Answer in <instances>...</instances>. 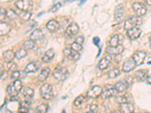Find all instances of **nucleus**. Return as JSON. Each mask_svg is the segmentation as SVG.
Segmentation results:
<instances>
[{"label": "nucleus", "mask_w": 151, "mask_h": 113, "mask_svg": "<svg viewBox=\"0 0 151 113\" xmlns=\"http://www.w3.org/2000/svg\"><path fill=\"white\" fill-rule=\"evenodd\" d=\"M29 106H30L29 101H27V100L23 101L21 103L20 107H19V112H27L29 111Z\"/></svg>", "instance_id": "nucleus-29"}, {"label": "nucleus", "mask_w": 151, "mask_h": 113, "mask_svg": "<svg viewBox=\"0 0 151 113\" xmlns=\"http://www.w3.org/2000/svg\"><path fill=\"white\" fill-rule=\"evenodd\" d=\"M141 29L137 27H133L127 30V35L129 38L132 40H136L141 36Z\"/></svg>", "instance_id": "nucleus-14"}, {"label": "nucleus", "mask_w": 151, "mask_h": 113, "mask_svg": "<svg viewBox=\"0 0 151 113\" xmlns=\"http://www.w3.org/2000/svg\"><path fill=\"white\" fill-rule=\"evenodd\" d=\"M60 6H61V4H60V3H57V4H55V5L53 6V7H52V9H51V10H50V11H51V12H55V11H58L59 9H60Z\"/></svg>", "instance_id": "nucleus-44"}, {"label": "nucleus", "mask_w": 151, "mask_h": 113, "mask_svg": "<svg viewBox=\"0 0 151 113\" xmlns=\"http://www.w3.org/2000/svg\"><path fill=\"white\" fill-rule=\"evenodd\" d=\"M6 17L9 19V20H15L17 18V14L14 11H13L12 9H7L6 10Z\"/></svg>", "instance_id": "nucleus-34"}, {"label": "nucleus", "mask_w": 151, "mask_h": 113, "mask_svg": "<svg viewBox=\"0 0 151 113\" xmlns=\"http://www.w3.org/2000/svg\"><path fill=\"white\" fill-rule=\"evenodd\" d=\"M119 108H120V111L122 112L132 113L134 112V106H133V105H132V103H121Z\"/></svg>", "instance_id": "nucleus-19"}, {"label": "nucleus", "mask_w": 151, "mask_h": 113, "mask_svg": "<svg viewBox=\"0 0 151 113\" xmlns=\"http://www.w3.org/2000/svg\"><path fill=\"white\" fill-rule=\"evenodd\" d=\"M118 93L119 92L116 91L114 86L111 85V84H106L104 87V88H102L101 97L103 99H108V98L116 96Z\"/></svg>", "instance_id": "nucleus-4"}, {"label": "nucleus", "mask_w": 151, "mask_h": 113, "mask_svg": "<svg viewBox=\"0 0 151 113\" xmlns=\"http://www.w3.org/2000/svg\"><path fill=\"white\" fill-rule=\"evenodd\" d=\"M33 95H34V91L30 87H25L23 91V96L25 98V100L30 101L33 99Z\"/></svg>", "instance_id": "nucleus-24"}, {"label": "nucleus", "mask_w": 151, "mask_h": 113, "mask_svg": "<svg viewBox=\"0 0 151 113\" xmlns=\"http://www.w3.org/2000/svg\"><path fill=\"white\" fill-rule=\"evenodd\" d=\"M12 29V26L9 23L0 22V36H4L9 34Z\"/></svg>", "instance_id": "nucleus-16"}, {"label": "nucleus", "mask_w": 151, "mask_h": 113, "mask_svg": "<svg viewBox=\"0 0 151 113\" xmlns=\"http://www.w3.org/2000/svg\"><path fill=\"white\" fill-rule=\"evenodd\" d=\"M8 69H9V70L10 71H15L17 70V65H16V64H14V63H13V62H9L8 63Z\"/></svg>", "instance_id": "nucleus-41"}, {"label": "nucleus", "mask_w": 151, "mask_h": 113, "mask_svg": "<svg viewBox=\"0 0 151 113\" xmlns=\"http://www.w3.org/2000/svg\"><path fill=\"white\" fill-rule=\"evenodd\" d=\"M124 15V9L123 6L122 5H118L115 9V12H114V17L115 20L117 21H120L122 18H123Z\"/></svg>", "instance_id": "nucleus-20"}, {"label": "nucleus", "mask_w": 151, "mask_h": 113, "mask_svg": "<svg viewBox=\"0 0 151 113\" xmlns=\"http://www.w3.org/2000/svg\"><path fill=\"white\" fill-rule=\"evenodd\" d=\"M100 41V39L98 37H95L94 38V39H93V42H94V44H95V45H98V43Z\"/></svg>", "instance_id": "nucleus-49"}, {"label": "nucleus", "mask_w": 151, "mask_h": 113, "mask_svg": "<svg viewBox=\"0 0 151 113\" xmlns=\"http://www.w3.org/2000/svg\"><path fill=\"white\" fill-rule=\"evenodd\" d=\"M27 55V51L26 49L24 48H21V49L17 50L15 53V57L17 59V60H21V59H23L24 57Z\"/></svg>", "instance_id": "nucleus-31"}, {"label": "nucleus", "mask_w": 151, "mask_h": 113, "mask_svg": "<svg viewBox=\"0 0 151 113\" xmlns=\"http://www.w3.org/2000/svg\"><path fill=\"white\" fill-rule=\"evenodd\" d=\"M2 64H0V72L2 71Z\"/></svg>", "instance_id": "nucleus-51"}, {"label": "nucleus", "mask_w": 151, "mask_h": 113, "mask_svg": "<svg viewBox=\"0 0 151 113\" xmlns=\"http://www.w3.org/2000/svg\"><path fill=\"white\" fill-rule=\"evenodd\" d=\"M7 93L11 97H16L19 94L17 90L15 89V87H14L13 84H10L7 87Z\"/></svg>", "instance_id": "nucleus-33"}, {"label": "nucleus", "mask_w": 151, "mask_h": 113, "mask_svg": "<svg viewBox=\"0 0 151 113\" xmlns=\"http://www.w3.org/2000/svg\"><path fill=\"white\" fill-rule=\"evenodd\" d=\"M136 66L137 65H136L134 60L132 58H129V60H127L124 63L123 66H122V70L125 72H129L134 69Z\"/></svg>", "instance_id": "nucleus-15"}, {"label": "nucleus", "mask_w": 151, "mask_h": 113, "mask_svg": "<svg viewBox=\"0 0 151 113\" xmlns=\"http://www.w3.org/2000/svg\"><path fill=\"white\" fill-rule=\"evenodd\" d=\"M48 105L45 104V103H42L41 105L38 106L37 109H36V111L38 112H46L48 111Z\"/></svg>", "instance_id": "nucleus-39"}, {"label": "nucleus", "mask_w": 151, "mask_h": 113, "mask_svg": "<svg viewBox=\"0 0 151 113\" xmlns=\"http://www.w3.org/2000/svg\"><path fill=\"white\" fill-rule=\"evenodd\" d=\"M63 53L64 56H67L70 60H78L80 57V54L79 53V51H76L72 48H65L63 50Z\"/></svg>", "instance_id": "nucleus-7"}, {"label": "nucleus", "mask_w": 151, "mask_h": 113, "mask_svg": "<svg viewBox=\"0 0 151 113\" xmlns=\"http://www.w3.org/2000/svg\"><path fill=\"white\" fill-rule=\"evenodd\" d=\"M76 41L79 43V44H81V45H83V42H84V38H83V36H79V37L76 39Z\"/></svg>", "instance_id": "nucleus-46"}, {"label": "nucleus", "mask_w": 151, "mask_h": 113, "mask_svg": "<svg viewBox=\"0 0 151 113\" xmlns=\"http://www.w3.org/2000/svg\"><path fill=\"white\" fill-rule=\"evenodd\" d=\"M144 1H145V2H146L147 5H150L151 6V0H144Z\"/></svg>", "instance_id": "nucleus-50"}, {"label": "nucleus", "mask_w": 151, "mask_h": 113, "mask_svg": "<svg viewBox=\"0 0 151 113\" xmlns=\"http://www.w3.org/2000/svg\"><path fill=\"white\" fill-rule=\"evenodd\" d=\"M114 87L119 93L125 92L128 88V86L126 85V84L125 82H118Z\"/></svg>", "instance_id": "nucleus-28"}, {"label": "nucleus", "mask_w": 151, "mask_h": 113, "mask_svg": "<svg viewBox=\"0 0 151 113\" xmlns=\"http://www.w3.org/2000/svg\"><path fill=\"white\" fill-rule=\"evenodd\" d=\"M70 73L65 67H58L56 68L53 72V77L58 81H64L67 79Z\"/></svg>", "instance_id": "nucleus-3"}, {"label": "nucleus", "mask_w": 151, "mask_h": 113, "mask_svg": "<svg viewBox=\"0 0 151 113\" xmlns=\"http://www.w3.org/2000/svg\"><path fill=\"white\" fill-rule=\"evenodd\" d=\"M15 7L21 11H29L33 9V2L32 0H17L14 3Z\"/></svg>", "instance_id": "nucleus-5"}, {"label": "nucleus", "mask_w": 151, "mask_h": 113, "mask_svg": "<svg viewBox=\"0 0 151 113\" xmlns=\"http://www.w3.org/2000/svg\"><path fill=\"white\" fill-rule=\"evenodd\" d=\"M26 75V72H22V71H13V72L12 73L11 75V79H13V80H17V79H21L25 77Z\"/></svg>", "instance_id": "nucleus-27"}, {"label": "nucleus", "mask_w": 151, "mask_h": 113, "mask_svg": "<svg viewBox=\"0 0 151 113\" xmlns=\"http://www.w3.org/2000/svg\"><path fill=\"white\" fill-rule=\"evenodd\" d=\"M7 77H8V72L7 71H3L2 73V75H1V77H0V79L5 80V79H7Z\"/></svg>", "instance_id": "nucleus-47"}, {"label": "nucleus", "mask_w": 151, "mask_h": 113, "mask_svg": "<svg viewBox=\"0 0 151 113\" xmlns=\"http://www.w3.org/2000/svg\"><path fill=\"white\" fill-rule=\"evenodd\" d=\"M146 82L147 84H151V74L150 75H147V79H146Z\"/></svg>", "instance_id": "nucleus-48"}, {"label": "nucleus", "mask_w": 151, "mask_h": 113, "mask_svg": "<svg viewBox=\"0 0 151 113\" xmlns=\"http://www.w3.org/2000/svg\"><path fill=\"white\" fill-rule=\"evenodd\" d=\"M6 17V10L0 8V21H2Z\"/></svg>", "instance_id": "nucleus-43"}, {"label": "nucleus", "mask_w": 151, "mask_h": 113, "mask_svg": "<svg viewBox=\"0 0 151 113\" xmlns=\"http://www.w3.org/2000/svg\"><path fill=\"white\" fill-rule=\"evenodd\" d=\"M85 101V97L83 96V95H80V96L77 97L76 98L75 100L73 102L74 106H76V107H79L81 105L83 104Z\"/></svg>", "instance_id": "nucleus-37"}, {"label": "nucleus", "mask_w": 151, "mask_h": 113, "mask_svg": "<svg viewBox=\"0 0 151 113\" xmlns=\"http://www.w3.org/2000/svg\"><path fill=\"white\" fill-rule=\"evenodd\" d=\"M13 85H14V87H15V89L17 90V92L18 93L21 92V89H22V87H23V84H22V82H21V81L20 80V79L14 80V82H13Z\"/></svg>", "instance_id": "nucleus-38"}, {"label": "nucleus", "mask_w": 151, "mask_h": 113, "mask_svg": "<svg viewBox=\"0 0 151 113\" xmlns=\"http://www.w3.org/2000/svg\"><path fill=\"white\" fill-rule=\"evenodd\" d=\"M35 46H36L35 41H33V40L32 39L27 40V41H24V44H23V47H24V49H26L27 51V50L33 49Z\"/></svg>", "instance_id": "nucleus-32"}, {"label": "nucleus", "mask_w": 151, "mask_h": 113, "mask_svg": "<svg viewBox=\"0 0 151 113\" xmlns=\"http://www.w3.org/2000/svg\"><path fill=\"white\" fill-rule=\"evenodd\" d=\"M79 27L78 24L75 22H73L67 26V29H66V34L69 36H76L79 33Z\"/></svg>", "instance_id": "nucleus-13"}, {"label": "nucleus", "mask_w": 151, "mask_h": 113, "mask_svg": "<svg viewBox=\"0 0 151 113\" xmlns=\"http://www.w3.org/2000/svg\"><path fill=\"white\" fill-rule=\"evenodd\" d=\"M18 17L21 20L24 21H29L31 17V13L28 11H21V13L18 14Z\"/></svg>", "instance_id": "nucleus-30"}, {"label": "nucleus", "mask_w": 151, "mask_h": 113, "mask_svg": "<svg viewBox=\"0 0 151 113\" xmlns=\"http://www.w3.org/2000/svg\"><path fill=\"white\" fill-rule=\"evenodd\" d=\"M112 60H113V57H112V55L110 54L106 55V56L103 57L101 60V61L99 62V64H98V68H99L100 70L106 69L111 65Z\"/></svg>", "instance_id": "nucleus-8"}, {"label": "nucleus", "mask_w": 151, "mask_h": 113, "mask_svg": "<svg viewBox=\"0 0 151 113\" xmlns=\"http://www.w3.org/2000/svg\"><path fill=\"white\" fill-rule=\"evenodd\" d=\"M45 36V33L41 29H36L30 35V39L33 41H39L42 39Z\"/></svg>", "instance_id": "nucleus-17"}, {"label": "nucleus", "mask_w": 151, "mask_h": 113, "mask_svg": "<svg viewBox=\"0 0 151 113\" xmlns=\"http://www.w3.org/2000/svg\"><path fill=\"white\" fill-rule=\"evenodd\" d=\"M98 107L97 105L95 104L91 105V106H90V112H98Z\"/></svg>", "instance_id": "nucleus-45"}, {"label": "nucleus", "mask_w": 151, "mask_h": 113, "mask_svg": "<svg viewBox=\"0 0 151 113\" xmlns=\"http://www.w3.org/2000/svg\"><path fill=\"white\" fill-rule=\"evenodd\" d=\"M50 72H51V70H50V68H48V67L43 68L42 70L40 73V75H38V80L40 81V82H44V81L46 80L47 78L49 75Z\"/></svg>", "instance_id": "nucleus-25"}, {"label": "nucleus", "mask_w": 151, "mask_h": 113, "mask_svg": "<svg viewBox=\"0 0 151 113\" xmlns=\"http://www.w3.org/2000/svg\"><path fill=\"white\" fill-rule=\"evenodd\" d=\"M71 48L73 50H75V51H76L79 52L81 50L83 49V46H82V45H81V44H79V43L75 41V42H73L72 45H71Z\"/></svg>", "instance_id": "nucleus-40"}, {"label": "nucleus", "mask_w": 151, "mask_h": 113, "mask_svg": "<svg viewBox=\"0 0 151 113\" xmlns=\"http://www.w3.org/2000/svg\"><path fill=\"white\" fill-rule=\"evenodd\" d=\"M54 56H55V51H54V50L48 49L43 54L42 57V60L44 63H48V62H50L54 58Z\"/></svg>", "instance_id": "nucleus-22"}, {"label": "nucleus", "mask_w": 151, "mask_h": 113, "mask_svg": "<svg viewBox=\"0 0 151 113\" xmlns=\"http://www.w3.org/2000/svg\"><path fill=\"white\" fill-rule=\"evenodd\" d=\"M150 46H151V38H150Z\"/></svg>", "instance_id": "nucleus-52"}, {"label": "nucleus", "mask_w": 151, "mask_h": 113, "mask_svg": "<svg viewBox=\"0 0 151 113\" xmlns=\"http://www.w3.org/2000/svg\"><path fill=\"white\" fill-rule=\"evenodd\" d=\"M40 67H41V64H40V62H32V63H29V64H27V66L24 69V71L26 72V73L36 72L40 69Z\"/></svg>", "instance_id": "nucleus-12"}, {"label": "nucleus", "mask_w": 151, "mask_h": 113, "mask_svg": "<svg viewBox=\"0 0 151 113\" xmlns=\"http://www.w3.org/2000/svg\"><path fill=\"white\" fill-rule=\"evenodd\" d=\"M146 53L142 51H139L133 54L132 58L134 60L137 66H140L144 64L145 58H146Z\"/></svg>", "instance_id": "nucleus-9"}, {"label": "nucleus", "mask_w": 151, "mask_h": 113, "mask_svg": "<svg viewBox=\"0 0 151 113\" xmlns=\"http://www.w3.org/2000/svg\"><path fill=\"white\" fill-rule=\"evenodd\" d=\"M125 83L126 84V85L128 87L131 86L132 84V83H133V78L132 76H127L125 79Z\"/></svg>", "instance_id": "nucleus-42"}, {"label": "nucleus", "mask_w": 151, "mask_h": 113, "mask_svg": "<svg viewBox=\"0 0 151 113\" xmlns=\"http://www.w3.org/2000/svg\"><path fill=\"white\" fill-rule=\"evenodd\" d=\"M132 9L136 15L138 17H142L147 12L146 6L141 2H134L132 5Z\"/></svg>", "instance_id": "nucleus-6"}, {"label": "nucleus", "mask_w": 151, "mask_h": 113, "mask_svg": "<svg viewBox=\"0 0 151 113\" xmlns=\"http://www.w3.org/2000/svg\"><path fill=\"white\" fill-rule=\"evenodd\" d=\"M119 74H120L119 69L114 68L113 69H112V70L109 71L108 76L110 79H114V78H116L118 75H119Z\"/></svg>", "instance_id": "nucleus-36"}, {"label": "nucleus", "mask_w": 151, "mask_h": 113, "mask_svg": "<svg viewBox=\"0 0 151 113\" xmlns=\"http://www.w3.org/2000/svg\"><path fill=\"white\" fill-rule=\"evenodd\" d=\"M102 92V87H100V86H94V87H91L88 91H87V97L89 98H94L98 97L99 96H101Z\"/></svg>", "instance_id": "nucleus-10"}, {"label": "nucleus", "mask_w": 151, "mask_h": 113, "mask_svg": "<svg viewBox=\"0 0 151 113\" xmlns=\"http://www.w3.org/2000/svg\"><path fill=\"white\" fill-rule=\"evenodd\" d=\"M123 40V36L121 34H115L110 40V46H117L121 45Z\"/></svg>", "instance_id": "nucleus-18"}, {"label": "nucleus", "mask_w": 151, "mask_h": 113, "mask_svg": "<svg viewBox=\"0 0 151 113\" xmlns=\"http://www.w3.org/2000/svg\"><path fill=\"white\" fill-rule=\"evenodd\" d=\"M106 53L110 55H120L123 52V45H119L117 46H110L106 48Z\"/></svg>", "instance_id": "nucleus-11"}, {"label": "nucleus", "mask_w": 151, "mask_h": 113, "mask_svg": "<svg viewBox=\"0 0 151 113\" xmlns=\"http://www.w3.org/2000/svg\"><path fill=\"white\" fill-rule=\"evenodd\" d=\"M141 24H142V19L141 18V17H138L137 15L132 16L125 21L124 28L128 30V29L135 27L137 26H140Z\"/></svg>", "instance_id": "nucleus-2"}, {"label": "nucleus", "mask_w": 151, "mask_h": 113, "mask_svg": "<svg viewBox=\"0 0 151 113\" xmlns=\"http://www.w3.org/2000/svg\"><path fill=\"white\" fill-rule=\"evenodd\" d=\"M40 95L42 98L44 99L45 100H50L53 98V89H52V86L49 84H43L40 87Z\"/></svg>", "instance_id": "nucleus-1"}, {"label": "nucleus", "mask_w": 151, "mask_h": 113, "mask_svg": "<svg viewBox=\"0 0 151 113\" xmlns=\"http://www.w3.org/2000/svg\"><path fill=\"white\" fill-rule=\"evenodd\" d=\"M59 27H60V24L55 20H51L47 23L46 28L50 32H52V33L55 32L59 29Z\"/></svg>", "instance_id": "nucleus-21"}, {"label": "nucleus", "mask_w": 151, "mask_h": 113, "mask_svg": "<svg viewBox=\"0 0 151 113\" xmlns=\"http://www.w3.org/2000/svg\"><path fill=\"white\" fill-rule=\"evenodd\" d=\"M3 56V59L6 63H9V62L13 61V60L15 57V54L12 51V50H8V51H5V52L2 54Z\"/></svg>", "instance_id": "nucleus-26"}, {"label": "nucleus", "mask_w": 151, "mask_h": 113, "mask_svg": "<svg viewBox=\"0 0 151 113\" xmlns=\"http://www.w3.org/2000/svg\"><path fill=\"white\" fill-rule=\"evenodd\" d=\"M148 75V70L147 69H141L135 72V77L138 82H143L146 80L147 77Z\"/></svg>", "instance_id": "nucleus-23"}, {"label": "nucleus", "mask_w": 151, "mask_h": 113, "mask_svg": "<svg viewBox=\"0 0 151 113\" xmlns=\"http://www.w3.org/2000/svg\"><path fill=\"white\" fill-rule=\"evenodd\" d=\"M128 94H126L125 95H122V96H118L116 97L115 101L116 103H128L129 102V98H128Z\"/></svg>", "instance_id": "nucleus-35"}]
</instances>
